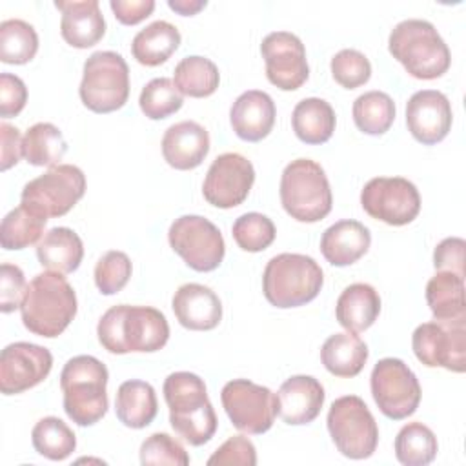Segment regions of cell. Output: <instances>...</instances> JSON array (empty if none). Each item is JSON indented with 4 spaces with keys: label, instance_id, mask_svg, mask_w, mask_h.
Wrapping results in <instances>:
<instances>
[{
    "label": "cell",
    "instance_id": "obj_1",
    "mask_svg": "<svg viewBox=\"0 0 466 466\" xmlns=\"http://www.w3.org/2000/svg\"><path fill=\"white\" fill-rule=\"evenodd\" d=\"M96 335L102 348L115 355L153 353L166 346L169 324L157 308L118 304L100 317Z\"/></svg>",
    "mask_w": 466,
    "mask_h": 466
},
{
    "label": "cell",
    "instance_id": "obj_2",
    "mask_svg": "<svg viewBox=\"0 0 466 466\" xmlns=\"http://www.w3.org/2000/svg\"><path fill=\"white\" fill-rule=\"evenodd\" d=\"M162 391L175 433L191 446L209 442L218 420L204 380L189 371H175L166 377Z\"/></svg>",
    "mask_w": 466,
    "mask_h": 466
},
{
    "label": "cell",
    "instance_id": "obj_3",
    "mask_svg": "<svg viewBox=\"0 0 466 466\" xmlns=\"http://www.w3.org/2000/svg\"><path fill=\"white\" fill-rule=\"evenodd\" d=\"M20 313L25 329L33 335L55 339L76 315V293L62 273H38L27 284Z\"/></svg>",
    "mask_w": 466,
    "mask_h": 466
},
{
    "label": "cell",
    "instance_id": "obj_4",
    "mask_svg": "<svg viewBox=\"0 0 466 466\" xmlns=\"http://www.w3.org/2000/svg\"><path fill=\"white\" fill-rule=\"evenodd\" d=\"M388 49L404 69L419 80H435L442 76L451 64V55L428 20L408 18L399 22L388 38Z\"/></svg>",
    "mask_w": 466,
    "mask_h": 466
},
{
    "label": "cell",
    "instance_id": "obj_5",
    "mask_svg": "<svg viewBox=\"0 0 466 466\" xmlns=\"http://www.w3.org/2000/svg\"><path fill=\"white\" fill-rule=\"evenodd\" d=\"M107 368L93 355L69 359L60 373L64 411L78 426L96 424L107 411Z\"/></svg>",
    "mask_w": 466,
    "mask_h": 466
},
{
    "label": "cell",
    "instance_id": "obj_6",
    "mask_svg": "<svg viewBox=\"0 0 466 466\" xmlns=\"http://www.w3.org/2000/svg\"><path fill=\"white\" fill-rule=\"evenodd\" d=\"M324 284V275L315 258L300 253H280L269 258L262 273L266 300L280 309L311 302Z\"/></svg>",
    "mask_w": 466,
    "mask_h": 466
},
{
    "label": "cell",
    "instance_id": "obj_7",
    "mask_svg": "<svg viewBox=\"0 0 466 466\" xmlns=\"http://www.w3.org/2000/svg\"><path fill=\"white\" fill-rule=\"evenodd\" d=\"M279 193L286 213L299 222H319L333 206L328 177L311 158H297L284 167Z\"/></svg>",
    "mask_w": 466,
    "mask_h": 466
},
{
    "label": "cell",
    "instance_id": "obj_8",
    "mask_svg": "<svg viewBox=\"0 0 466 466\" xmlns=\"http://www.w3.org/2000/svg\"><path fill=\"white\" fill-rule=\"evenodd\" d=\"M82 104L93 113H113L127 102L129 67L115 51H96L84 62L78 87Z\"/></svg>",
    "mask_w": 466,
    "mask_h": 466
},
{
    "label": "cell",
    "instance_id": "obj_9",
    "mask_svg": "<svg viewBox=\"0 0 466 466\" xmlns=\"http://www.w3.org/2000/svg\"><path fill=\"white\" fill-rule=\"evenodd\" d=\"M328 431L337 450L348 459H368L379 444V428L366 402L357 395H344L331 402Z\"/></svg>",
    "mask_w": 466,
    "mask_h": 466
},
{
    "label": "cell",
    "instance_id": "obj_10",
    "mask_svg": "<svg viewBox=\"0 0 466 466\" xmlns=\"http://www.w3.org/2000/svg\"><path fill=\"white\" fill-rule=\"evenodd\" d=\"M86 193V175L73 164H58L29 180L20 195V204L49 217L69 213Z\"/></svg>",
    "mask_w": 466,
    "mask_h": 466
},
{
    "label": "cell",
    "instance_id": "obj_11",
    "mask_svg": "<svg viewBox=\"0 0 466 466\" xmlns=\"http://www.w3.org/2000/svg\"><path fill=\"white\" fill-rule=\"evenodd\" d=\"M370 388L380 413L391 420L413 415L420 402V384L400 359H380L370 377Z\"/></svg>",
    "mask_w": 466,
    "mask_h": 466
},
{
    "label": "cell",
    "instance_id": "obj_12",
    "mask_svg": "<svg viewBox=\"0 0 466 466\" xmlns=\"http://www.w3.org/2000/svg\"><path fill=\"white\" fill-rule=\"evenodd\" d=\"M167 240L173 251L195 271H213L224 260L226 244L220 229L200 215L175 218L169 226Z\"/></svg>",
    "mask_w": 466,
    "mask_h": 466
},
{
    "label": "cell",
    "instance_id": "obj_13",
    "mask_svg": "<svg viewBox=\"0 0 466 466\" xmlns=\"http://www.w3.org/2000/svg\"><path fill=\"white\" fill-rule=\"evenodd\" d=\"M220 400L231 424L248 435H260L273 426L277 395L248 379H233L224 384Z\"/></svg>",
    "mask_w": 466,
    "mask_h": 466
},
{
    "label": "cell",
    "instance_id": "obj_14",
    "mask_svg": "<svg viewBox=\"0 0 466 466\" xmlns=\"http://www.w3.org/2000/svg\"><path fill=\"white\" fill-rule=\"evenodd\" d=\"M362 209L390 226H406L420 211V195L413 182L402 177H375L360 191Z\"/></svg>",
    "mask_w": 466,
    "mask_h": 466
},
{
    "label": "cell",
    "instance_id": "obj_15",
    "mask_svg": "<svg viewBox=\"0 0 466 466\" xmlns=\"http://www.w3.org/2000/svg\"><path fill=\"white\" fill-rule=\"evenodd\" d=\"M411 346L424 366L462 373L466 370V320L424 322L415 328Z\"/></svg>",
    "mask_w": 466,
    "mask_h": 466
},
{
    "label": "cell",
    "instance_id": "obj_16",
    "mask_svg": "<svg viewBox=\"0 0 466 466\" xmlns=\"http://www.w3.org/2000/svg\"><path fill=\"white\" fill-rule=\"evenodd\" d=\"M255 182L253 164L240 153H222L209 166L202 195L204 198L220 209L240 206Z\"/></svg>",
    "mask_w": 466,
    "mask_h": 466
},
{
    "label": "cell",
    "instance_id": "obj_17",
    "mask_svg": "<svg viewBox=\"0 0 466 466\" xmlns=\"http://www.w3.org/2000/svg\"><path fill=\"white\" fill-rule=\"evenodd\" d=\"M268 80L282 91L299 89L309 76L306 49L300 38L288 31H273L260 44Z\"/></svg>",
    "mask_w": 466,
    "mask_h": 466
},
{
    "label": "cell",
    "instance_id": "obj_18",
    "mask_svg": "<svg viewBox=\"0 0 466 466\" xmlns=\"http://www.w3.org/2000/svg\"><path fill=\"white\" fill-rule=\"evenodd\" d=\"M53 368L47 348L31 342H13L0 353V391L16 395L40 384Z\"/></svg>",
    "mask_w": 466,
    "mask_h": 466
},
{
    "label": "cell",
    "instance_id": "obj_19",
    "mask_svg": "<svg viewBox=\"0 0 466 466\" xmlns=\"http://www.w3.org/2000/svg\"><path fill=\"white\" fill-rule=\"evenodd\" d=\"M451 104L448 96L437 89L417 91L406 104L408 131L424 146L444 140L451 129Z\"/></svg>",
    "mask_w": 466,
    "mask_h": 466
},
{
    "label": "cell",
    "instance_id": "obj_20",
    "mask_svg": "<svg viewBox=\"0 0 466 466\" xmlns=\"http://www.w3.org/2000/svg\"><path fill=\"white\" fill-rule=\"evenodd\" d=\"M322 384L311 375H293L277 391V415L291 426L313 422L324 404Z\"/></svg>",
    "mask_w": 466,
    "mask_h": 466
},
{
    "label": "cell",
    "instance_id": "obj_21",
    "mask_svg": "<svg viewBox=\"0 0 466 466\" xmlns=\"http://www.w3.org/2000/svg\"><path fill=\"white\" fill-rule=\"evenodd\" d=\"M173 313L180 326L193 331H208L222 320V302L218 295L204 284L180 286L171 300Z\"/></svg>",
    "mask_w": 466,
    "mask_h": 466
},
{
    "label": "cell",
    "instance_id": "obj_22",
    "mask_svg": "<svg viewBox=\"0 0 466 466\" xmlns=\"http://www.w3.org/2000/svg\"><path fill=\"white\" fill-rule=\"evenodd\" d=\"M209 153V133L195 120H182L169 126L162 137L164 160L178 169L198 167Z\"/></svg>",
    "mask_w": 466,
    "mask_h": 466
},
{
    "label": "cell",
    "instance_id": "obj_23",
    "mask_svg": "<svg viewBox=\"0 0 466 466\" xmlns=\"http://www.w3.org/2000/svg\"><path fill=\"white\" fill-rule=\"evenodd\" d=\"M275 102L258 89L244 91L229 109V122L235 135L246 142H260L275 124Z\"/></svg>",
    "mask_w": 466,
    "mask_h": 466
},
{
    "label": "cell",
    "instance_id": "obj_24",
    "mask_svg": "<svg viewBox=\"0 0 466 466\" xmlns=\"http://www.w3.org/2000/svg\"><path fill=\"white\" fill-rule=\"evenodd\" d=\"M55 7L62 13L60 33L62 38L76 47L87 49L102 40L106 35V20L96 0L84 2H55Z\"/></svg>",
    "mask_w": 466,
    "mask_h": 466
},
{
    "label": "cell",
    "instance_id": "obj_25",
    "mask_svg": "<svg viewBox=\"0 0 466 466\" xmlns=\"http://www.w3.org/2000/svg\"><path fill=\"white\" fill-rule=\"evenodd\" d=\"M371 244L370 229L359 220H339L331 224L320 238V253L337 268L355 264Z\"/></svg>",
    "mask_w": 466,
    "mask_h": 466
},
{
    "label": "cell",
    "instance_id": "obj_26",
    "mask_svg": "<svg viewBox=\"0 0 466 466\" xmlns=\"http://www.w3.org/2000/svg\"><path fill=\"white\" fill-rule=\"evenodd\" d=\"M380 313V297L366 282H355L344 288L337 299L335 317L339 324L351 333L366 331Z\"/></svg>",
    "mask_w": 466,
    "mask_h": 466
},
{
    "label": "cell",
    "instance_id": "obj_27",
    "mask_svg": "<svg viewBox=\"0 0 466 466\" xmlns=\"http://www.w3.org/2000/svg\"><path fill=\"white\" fill-rule=\"evenodd\" d=\"M38 262L49 271L73 273L84 258L82 238L69 228L58 226L49 229L36 244Z\"/></svg>",
    "mask_w": 466,
    "mask_h": 466
},
{
    "label": "cell",
    "instance_id": "obj_28",
    "mask_svg": "<svg viewBox=\"0 0 466 466\" xmlns=\"http://www.w3.org/2000/svg\"><path fill=\"white\" fill-rule=\"evenodd\" d=\"M158 411L155 388L149 382L131 379L118 386L115 399L116 419L133 430L146 428L153 422Z\"/></svg>",
    "mask_w": 466,
    "mask_h": 466
},
{
    "label": "cell",
    "instance_id": "obj_29",
    "mask_svg": "<svg viewBox=\"0 0 466 466\" xmlns=\"http://www.w3.org/2000/svg\"><path fill=\"white\" fill-rule=\"evenodd\" d=\"M320 360L331 375L351 379L362 371L368 360V346L351 331L335 333L324 340Z\"/></svg>",
    "mask_w": 466,
    "mask_h": 466
},
{
    "label": "cell",
    "instance_id": "obj_30",
    "mask_svg": "<svg viewBox=\"0 0 466 466\" xmlns=\"http://www.w3.org/2000/svg\"><path fill=\"white\" fill-rule=\"evenodd\" d=\"M335 111L324 98L300 100L291 115V126L297 138L309 146L324 144L335 131Z\"/></svg>",
    "mask_w": 466,
    "mask_h": 466
},
{
    "label": "cell",
    "instance_id": "obj_31",
    "mask_svg": "<svg viewBox=\"0 0 466 466\" xmlns=\"http://www.w3.org/2000/svg\"><path fill=\"white\" fill-rule=\"evenodd\" d=\"M426 300L435 320H466L464 277L450 271H437L426 284Z\"/></svg>",
    "mask_w": 466,
    "mask_h": 466
},
{
    "label": "cell",
    "instance_id": "obj_32",
    "mask_svg": "<svg viewBox=\"0 0 466 466\" xmlns=\"http://www.w3.org/2000/svg\"><path fill=\"white\" fill-rule=\"evenodd\" d=\"M178 29L166 20H157L135 35L131 42V53L138 64L155 67L164 64L178 49Z\"/></svg>",
    "mask_w": 466,
    "mask_h": 466
},
{
    "label": "cell",
    "instance_id": "obj_33",
    "mask_svg": "<svg viewBox=\"0 0 466 466\" xmlns=\"http://www.w3.org/2000/svg\"><path fill=\"white\" fill-rule=\"evenodd\" d=\"M177 89L191 98H204L217 91L220 82L218 67L206 56H186L175 66Z\"/></svg>",
    "mask_w": 466,
    "mask_h": 466
},
{
    "label": "cell",
    "instance_id": "obj_34",
    "mask_svg": "<svg viewBox=\"0 0 466 466\" xmlns=\"http://www.w3.org/2000/svg\"><path fill=\"white\" fill-rule=\"evenodd\" d=\"M24 147V158L31 166H58L62 157L67 151L66 138L62 131L49 124V122H38L31 126L22 140Z\"/></svg>",
    "mask_w": 466,
    "mask_h": 466
},
{
    "label": "cell",
    "instance_id": "obj_35",
    "mask_svg": "<svg viewBox=\"0 0 466 466\" xmlns=\"http://www.w3.org/2000/svg\"><path fill=\"white\" fill-rule=\"evenodd\" d=\"M435 433L422 422L404 424L395 437V457L404 466H426L437 455Z\"/></svg>",
    "mask_w": 466,
    "mask_h": 466
},
{
    "label": "cell",
    "instance_id": "obj_36",
    "mask_svg": "<svg viewBox=\"0 0 466 466\" xmlns=\"http://www.w3.org/2000/svg\"><path fill=\"white\" fill-rule=\"evenodd\" d=\"M47 218L20 204L9 211L0 226V244L4 249H24L38 242Z\"/></svg>",
    "mask_w": 466,
    "mask_h": 466
},
{
    "label": "cell",
    "instance_id": "obj_37",
    "mask_svg": "<svg viewBox=\"0 0 466 466\" xmlns=\"http://www.w3.org/2000/svg\"><path fill=\"white\" fill-rule=\"evenodd\" d=\"M395 120V102L384 91H368L353 102V122L366 135H384Z\"/></svg>",
    "mask_w": 466,
    "mask_h": 466
},
{
    "label": "cell",
    "instance_id": "obj_38",
    "mask_svg": "<svg viewBox=\"0 0 466 466\" xmlns=\"http://www.w3.org/2000/svg\"><path fill=\"white\" fill-rule=\"evenodd\" d=\"M31 442L36 453L49 461H64L76 448L73 430L58 417L40 419L31 431Z\"/></svg>",
    "mask_w": 466,
    "mask_h": 466
},
{
    "label": "cell",
    "instance_id": "obj_39",
    "mask_svg": "<svg viewBox=\"0 0 466 466\" xmlns=\"http://www.w3.org/2000/svg\"><path fill=\"white\" fill-rule=\"evenodd\" d=\"M38 51V35L31 24L9 18L0 24V60L4 64H27Z\"/></svg>",
    "mask_w": 466,
    "mask_h": 466
},
{
    "label": "cell",
    "instance_id": "obj_40",
    "mask_svg": "<svg viewBox=\"0 0 466 466\" xmlns=\"http://www.w3.org/2000/svg\"><path fill=\"white\" fill-rule=\"evenodd\" d=\"M138 104L147 118L162 120L177 113L182 107L184 98L171 78L160 76L149 80L144 86V89L140 91Z\"/></svg>",
    "mask_w": 466,
    "mask_h": 466
},
{
    "label": "cell",
    "instance_id": "obj_41",
    "mask_svg": "<svg viewBox=\"0 0 466 466\" xmlns=\"http://www.w3.org/2000/svg\"><path fill=\"white\" fill-rule=\"evenodd\" d=\"M231 233L240 249L249 253H258L271 246V242L275 240L277 229L269 217L251 211V213L240 215L233 222Z\"/></svg>",
    "mask_w": 466,
    "mask_h": 466
},
{
    "label": "cell",
    "instance_id": "obj_42",
    "mask_svg": "<svg viewBox=\"0 0 466 466\" xmlns=\"http://www.w3.org/2000/svg\"><path fill=\"white\" fill-rule=\"evenodd\" d=\"M131 260L124 251L111 249L104 253L95 266V284L102 295H115L131 279Z\"/></svg>",
    "mask_w": 466,
    "mask_h": 466
},
{
    "label": "cell",
    "instance_id": "obj_43",
    "mask_svg": "<svg viewBox=\"0 0 466 466\" xmlns=\"http://www.w3.org/2000/svg\"><path fill=\"white\" fill-rule=\"evenodd\" d=\"M331 75L346 89L364 86L371 76L368 56L357 49H342L331 58Z\"/></svg>",
    "mask_w": 466,
    "mask_h": 466
},
{
    "label": "cell",
    "instance_id": "obj_44",
    "mask_svg": "<svg viewBox=\"0 0 466 466\" xmlns=\"http://www.w3.org/2000/svg\"><path fill=\"white\" fill-rule=\"evenodd\" d=\"M140 462L144 466L151 464H175L187 466L189 455L184 446L167 433H153L140 446Z\"/></svg>",
    "mask_w": 466,
    "mask_h": 466
},
{
    "label": "cell",
    "instance_id": "obj_45",
    "mask_svg": "<svg viewBox=\"0 0 466 466\" xmlns=\"http://www.w3.org/2000/svg\"><path fill=\"white\" fill-rule=\"evenodd\" d=\"M25 289L24 271L16 264L4 262L0 266V311L11 313L20 308Z\"/></svg>",
    "mask_w": 466,
    "mask_h": 466
},
{
    "label": "cell",
    "instance_id": "obj_46",
    "mask_svg": "<svg viewBox=\"0 0 466 466\" xmlns=\"http://www.w3.org/2000/svg\"><path fill=\"white\" fill-rule=\"evenodd\" d=\"M208 464H242V466H255L257 464V451L253 442L244 435L229 437L222 446H218L213 455L208 459Z\"/></svg>",
    "mask_w": 466,
    "mask_h": 466
},
{
    "label": "cell",
    "instance_id": "obj_47",
    "mask_svg": "<svg viewBox=\"0 0 466 466\" xmlns=\"http://www.w3.org/2000/svg\"><path fill=\"white\" fill-rule=\"evenodd\" d=\"M27 102V87L24 80L11 73L0 75V115L2 118L16 116Z\"/></svg>",
    "mask_w": 466,
    "mask_h": 466
},
{
    "label": "cell",
    "instance_id": "obj_48",
    "mask_svg": "<svg viewBox=\"0 0 466 466\" xmlns=\"http://www.w3.org/2000/svg\"><path fill=\"white\" fill-rule=\"evenodd\" d=\"M464 249L466 242L461 237H448L435 246L433 266L437 271H450L464 277Z\"/></svg>",
    "mask_w": 466,
    "mask_h": 466
},
{
    "label": "cell",
    "instance_id": "obj_49",
    "mask_svg": "<svg viewBox=\"0 0 466 466\" xmlns=\"http://www.w3.org/2000/svg\"><path fill=\"white\" fill-rule=\"evenodd\" d=\"M109 7L120 24L135 25L146 20L153 13L155 2L153 0H111Z\"/></svg>",
    "mask_w": 466,
    "mask_h": 466
},
{
    "label": "cell",
    "instance_id": "obj_50",
    "mask_svg": "<svg viewBox=\"0 0 466 466\" xmlns=\"http://www.w3.org/2000/svg\"><path fill=\"white\" fill-rule=\"evenodd\" d=\"M0 138H2V149H0V169L2 171H7L9 167L16 166L20 157L24 155V147H22V137H20V131L7 124V122H2L0 124Z\"/></svg>",
    "mask_w": 466,
    "mask_h": 466
},
{
    "label": "cell",
    "instance_id": "obj_51",
    "mask_svg": "<svg viewBox=\"0 0 466 466\" xmlns=\"http://www.w3.org/2000/svg\"><path fill=\"white\" fill-rule=\"evenodd\" d=\"M167 5L182 16H193L208 5L206 0H169Z\"/></svg>",
    "mask_w": 466,
    "mask_h": 466
}]
</instances>
